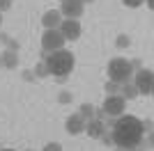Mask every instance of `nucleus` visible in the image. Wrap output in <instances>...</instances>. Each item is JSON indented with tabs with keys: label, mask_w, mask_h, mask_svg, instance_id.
Wrapping results in <instances>:
<instances>
[{
	"label": "nucleus",
	"mask_w": 154,
	"mask_h": 151,
	"mask_svg": "<svg viewBox=\"0 0 154 151\" xmlns=\"http://www.w3.org/2000/svg\"><path fill=\"white\" fill-rule=\"evenodd\" d=\"M110 128H113V131H110L113 144H115L117 149H124V151L138 147L143 135H145L140 119L134 117V114H120V117H115V121H113Z\"/></svg>",
	"instance_id": "f257e3e1"
},
{
	"label": "nucleus",
	"mask_w": 154,
	"mask_h": 151,
	"mask_svg": "<svg viewBox=\"0 0 154 151\" xmlns=\"http://www.w3.org/2000/svg\"><path fill=\"white\" fill-rule=\"evenodd\" d=\"M46 64V71L48 76H55V78H69V73L74 71L76 67V57L74 53L67 48H60V50H53V53H46V57L42 60Z\"/></svg>",
	"instance_id": "f03ea898"
},
{
	"label": "nucleus",
	"mask_w": 154,
	"mask_h": 151,
	"mask_svg": "<svg viewBox=\"0 0 154 151\" xmlns=\"http://www.w3.org/2000/svg\"><path fill=\"white\" fill-rule=\"evenodd\" d=\"M131 78H134V69H131L129 60L113 57L108 62V80L117 82V85H124V82H131Z\"/></svg>",
	"instance_id": "7ed1b4c3"
},
{
	"label": "nucleus",
	"mask_w": 154,
	"mask_h": 151,
	"mask_svg": "<svg viewBox=\"0 0 154 151\" xmlns=\"http://www.w3.org/2000/svg\"><path fill=\"white\" fill-rule=\"evenodd\" d=\"M131 82L136 85L138 94L149 96V94L154 92V71H152V69H138V71H134Z\"/></svg>",
	"instance_id": "20e7f679"
},
{
	"label": "nucleus",
	"mask_w": 154,
	"mask_h": 151,
	"mask_svg": "<svg viewBox=\"0 0 154 151\" xmlns=\"http://www.w3.org/2000/svg\"><path fill=\"white\" fill-rule=\"evenodd\" d=\"M64 44H67V39L60 34L58 28H53V30H44V34H42V50H44V53L60 50V48H64Z\"/></svg>",
	"instance_id": "39448f33"
},
{
	"label": "nucleus",
	"mask_w": 154,
	"mask_h": 151,
	"mask_svg": "<svg viewBox=\"0 0 154 151\" xmlns=\"http://www.w3.org/2000/svg\"><path fill=\"white\" fill-rule=\"evenodd\" d=\"M101 108H103V112L108 114V117H120V114H124L127 101H124L120 94H108L106 99H103Z\"/></svg>",
	"instance_id": "423d86ee"
},
{
	"label": "nucleus",
	"mask_w": 154,
	"mask_h": 151,
	"mask_svg": "<svg viewBox=\"0 0 154 151\" xmlns=\"http://www.w3.org/2000/svg\"><path fill=\"white\" fill-rule=\"evenodd\" d=\"M58 30L67 41H76V39H81V34H83V28H81V21L78 19H67V21L62 19Z\"/></svg>",
	"instance_id": "0eeeda50"
},
{
	"label": "nucleus",
	"mask_w": 154,
	"mask_h": 151,
	"mask_svg": "<svg viewBox=\"0 0 154 151\" xmlns=\"http://www.w3.org/2000/svg\"><path fill=\"white\" fill-rule=\"evenodd\" d=\"M58 12L62 14V16H67V19H81L83 12H85V5L81 0H62Z\"/></svg>",
	"instance_id": "6e6552de"
},
{
	"label": "nucleus",
	"mask_w": 154,
	"mask_h": 151,
	"mask_svg": "<svg viewBox=\"0 0 154 151\" xmlns=\"http://www.w3.org/2000/svg\"><path fill=\"white\" fill-rule=\"evenodd\" d=\"M64 128H67V133H69V135H81V133L85 131V119H83L78 112H74V114H69V117H67Z\"/></svg>",
	"instance_id": "1a4fd4ad"
},
{
	"label": "nucleus",
	"mask_w": 154,
	"mask_h": 151,
	"mask_svg": "<svg viewBox=\"0 0 154 151\" xmlns=\"http://www.w3.org/2000/svg\"><path fill=\"white\" fill-rule=\"evenodd\" d=\"M83 133H88L92 140H99L106 133V121H101V119H90V121H85V131Z\"/></svg>",
	"instance_id": "9d476101"
},
{
	"label": "nucleus",
	"mask_w": 154,
	"mask_h": 151,
	"mask_svg": "<svg viewBox=\"0 0 154 151\" xmlns=\"http://www.w3.org/2000/svg\"><path fill=\"white\" fill-rule=\"evenodd\" d=\"M60 23H62V14H60L58 9H48V12H44V16H42V25H44L46 30L60 28Z\"/></svg>",
	"instance_id": "9b49d317"
},
{
	"label": "nucleus",
	"mask_w": 154,
	"mask_h": 151,
	"mask_svg": "<svg viewBox=\"0 0 154 151\" xmlns=\"http://www.w3.org/2000/svg\"><path fill=\"white\" fill-rule=\"evenodd\" d=\"M0 62L5 69H16V64H19V53L16 50H5V53H0Z\"/></svg>",
	"instance_id": "f8f14e48"
},
{
	"label": "nucleus",
	"mask_w": 154,
	"mask_h": 151,
	"mask_svg": "<svg viewBox=\"0 0 154 151\" xmlns=\"http://www.w3.org/2000/svg\"><path fill=\"white\" fill-rule=\"evenodd\" d=\"M120 96H122L124 101H134L140 94H138V89H136L134 82H124V85H120Z\"/></svg>",
	"instance_id": "ddd939ff"
},
{
	"label": "nucleus",
	"mask_w": 154,
	"mask_h": 151,
	"mask_svg": "<svg viewBox=\"0 0 154 151\" xmlns=\"http://www.w3.org/2000/svg\"><path fill=\"white\" fill-rule=\"evenodd\" d=\"M78 114H81L85 121L94 119V105H92V103H81V105H78Z\"/></svg>",
	"instance_id": "4468645a"
},
{
	"label": "nucleus",
	"mask_w": 154,
	"mask_h": 151,
	"mask_svg": "<svg viewBox=\"0 0 154 151\" xmlns=\"http://www.w3.org/2000/svg\"><path fill=\"white\" fill-rule=\"evenodd\" d=\"M129 46H131V37H129V34H117V39H115V48L124 50V48H129Z\"/></svg>",
	"instance_id": "2eb2a0df"
},
{
	"label": "nucleus",
	"mask_w": 154,
	"mask_h": 151,
	"mask_svg": "<svg viewBox=\"0 0 154 151\" xmlns=\"http://www.w3.org/2000/svg\"><path fill=\"white\" fill-rule=\"evenodd\" d=\"M103 89H106V94H120V85H117V82H113V80H106Z\"/></svg>",
	"instance_id": "dca6fc26"
},
{
	"label": "nucleus",
	"mask_w": 154,
	"mask_h": 151,
	"mask_svg": "<svg viewBox=\"0 0 154 151\" xmlns=\"http://www.w3.org/2000/svg\"><path fill=\"white\" fill-rule=\"evenodd\" d=\"M48 76V71H46V64L44 62H39L37 67H35V78H46Z\"/></svg>",
	"instance_id": "f3484780"
},
{
	"label": "nucleus",
	"mask_w": 154,
	"mask_h": 151,
	"mask_svg": "<svg viewBox=\"0 0 154 151\" xmlns=\"http://www.w3.org/2000/svg\"><path fill=\"white\" fill-rule=\"evenodd\" d=\"M58 103H62V105L71 103V92H60L58 94Z\"/></svg>",
	"instance_id": "a211bd4d"
},
{
	"label": "nucleus",
	"mask_w": 154,
	"mask_h": 151,
	"mask_svg": "<svg viewBox=\"0 0 154 151\" xmlns=\"http://www.w3.org/2000/svg\"><path fill=\"white\" fill-rule=\"evenodd\" d=\"M145 0H122V5L124 7H129V9H136V7H140Z\"/></svg>",
	"instance_id": "6ab92c4d"
},
{
	"label": "nucleus",
	"mask_w": 154,
	"mask_h": 151,
	"mask_svg": "<svg viewBox=\"0 0 154 151\" xmlns=\"http://www.w3.org/2000/svg\"><path fill=\"white\" fill-rule=\"evenodd\" d=\"M42 151H62V144L60 142H48V144H44Z\"/></svg>",
	"instance_id": "aec40b11"
},
{
	"label": "nucleus",
	"mask_w": 154,
	"mask_h": 151,
	"mask_svg": "<svg viewBox=\"0 0 154 151\" xmlns=\"http://www.w3.org/2000/svg\"><path fill=\"white\" fill-rule=\"evenodd\" d=\"M5 46H7V50H16V53H19V48H21V44L16 39H12V37H9V41H7Z\"/></svg>",
	"instance_id": "412c9836"
},
{
	"label": "nucleus",
	"mask_w": 154,
	"mask_h": 151,
	"mask_svg": "<svg viewBox=\"0 0 154 151\" xmlns=\"http://www.w3.org/2000/svg\"><path fill=\"white\" fill-rule=\"evenodd\" d=\"M99 140H101V142H103V144H106V147H113V135H110L108 131L103 133V135H101V138H99Z\"/></svg>",
	"instance_id": "4be33fe9"
},
{
	"label": "nucleus",
	"mask_w": 154,
	"mask_h": 151,
	"mask_svg": "<svg viewBox=\"0 0 154 151\" xmlns=\"http://www.w3.org/2000/svg\"><path fill=\"white\" fill-rule=\"evenodd\" d=\"M106 117H108V114L103 112V108H94V119H101V121H106Z\"/></svg>",
	"instance_id": "5701e85b"
},
{
	"label": "nucleus",
	"mask_w": 154,
	"mask_h": 151,
	"mask_svg": "<svg viewBox=\"0 0 154 151\" xmlns=\"http://www.w3.org/2000/svg\"><path fill=\"white\" fill-rule=\"evenodd\" d=\"M12 2H14V0H0V12H7V9H12Z\"/></svg>",
	"instance_id": "b1692460"
},
{
	"label": "nucleus",
	"mask_w": 154,
	"mask_h": 151,
	"mask_svg": "<svg viewBox=\"0 0 154 151\" xmlns=\"http://www.w3.org/2000/svg\"><path fill=\"white\" fill-rule=\"evenodd\" d=\"M152 142H154V140H152V135H149V133H147V138H145V140H140L143 149H145V147H147V149H149V147H152Z\"/></svg>",
	"instance_id": "393cba45"
},
{
	"label": "nucleus",
	"mask_w": 154,
	"mask_h": 151,
	"mask_svg": "<svg viewBox=\"0 0 154 151\" xmlns=\"http://www.w3.org/2000/svg\"><path fill=\"white\" fill-rule=\"evenodd\" d=\"M21 76H23V80H28V82H30V80H35V73H32L30 69H26V71H23Z\"/></svg>",
	"instance_id": "a878e982"
},
{
	"label": "nucleus",
	"mask_w": 154,
	"mask_h": 151,
	"mask_svg": "<svg viewBox=\"0 0 154 151\" xmlns=\"http://www.w3.org/2000/svg\"><path fill=\"white\" fill-rule=\"evenodd\" d=\"M0 41H2V44H7V41H9V34H7V32H0Z\"/></svg>",
	"instance_id": "bb28decb"
},
{
	"label": "nucleus",
	"mask_w": 154,
	"mask_h": 151,
	"mask_svg": "<svg viewBox=\"0 0 154 151\" xmlns=\"http://www.w3.org/2000/svg\"><path fill=\"white\" fill-rule=\"evenodd\" d=\"M81 2H83V5H85V2H94V0H81Z\"/></svg>",
	"instance_id": "cd10ccee"
},
{
	"label": "nucleus",
	"mask_w": 154,
	"mask_h": 151,
	"mask_svg": "<svg viewBox=\"0 0 154 151\" xmlns=\"http://www.w3.org/2000/svg\"><path fill=\"white\" fill-rule=\"evenodd\" d=\"M0 151H14V149H0Z\"/></svg>",
	"instance_id": "c85d7f7f"
},
{
	"label": "nucleus",
	"mask_w": 154,
	"mask_h": 151,
	"mask_svg": "<svg viewBox=\"0 0 154 151\" xmlns=\"http://www.w3.org/2000/svg\"><path fill=\"white\" fill-rule=\"evenodd\" d=\"M0 23H2V12H0Z\"/></svg>",
	"instance_id": "c756f323"
},
{
	"label": "nucleus",
	"mask_w": 154,
	"mask_h": 151,
	"mask_svg": "<svg viewBox=\"0 0 154 151\" xmlns=\"http://www.w3.org/2000/svg\"><path fill=\"white\" fill-rule=\"evenodd\" d=\"M115 151H124V149H115Z\"/></svg>",
	"instance_id": "7c9ffc66"
},
{
	"label": "nucleus",
	"mask_w": 154,
	"mask_h": 151,
	"mask_svg": "<svg viewBox=\"0 0 154 151\" xmlns=\"http://www.w3.org/2000/svg\"><path fill=\"white\" fill-rule=\"evenodd\" d=\"M0 67H2V62H0Z\"/></svg>",
	"instance_id": "2f4dec72"
},
{
	"label": "nucleus",
	"mask_w": 154,
	"mask_h": 151,
	"mask_svg": "<svg viewBox=\"0 0 154 151\" xmlns=\"http://www.w3.org/2000/svg\"><path fill=\"white\" fill-rule=\"evenodd\" d=\"M60 2H62V0H60Z\"/></svg>",
	"instance_id": "473e14b6"
},
{
	"label": "nucleus",
	"mask_w": 154,
	"mask_h": 151,
	"mask_svg": "<svg viewBox=\"0 0 154 151\" xmlns=\"http://www.w3.org/2000/svg\"><path fill=\"white\" fill-rule=\"evenodd\" d=\"M28 151H30V149H28Z\"/></svg>",
	"instance_id": "72a5a7b5"
}]
</instances>
